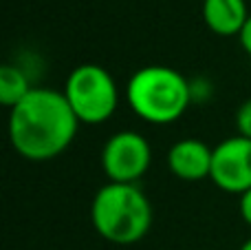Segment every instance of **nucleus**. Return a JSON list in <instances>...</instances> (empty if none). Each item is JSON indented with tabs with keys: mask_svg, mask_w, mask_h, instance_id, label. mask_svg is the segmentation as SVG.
<instances>
[{
	"mask_svg": "<svg viewBox=\"0 0 251 250\" xmlns=\"http://www.w3.org/2000/svg\"><path fill=\"white\" fill-rule=\"evenodd\" d=\"M79 128L69 100L55 89L33 87V91L9 109V142L29 162H49L62 155Z\"/></svg>",
	"mask_w": 251,
	"mask_h": 250,
	"instance_id": "1",
	"label": "nucleus"
},
{
	"mask_svg": "<svg viewBox=\"0 0 251 250\" xmlns=\"http://www.w3.org/2000/svg\"><path fill=\"white\" fill-rule=\"evenodd\" d=\"M91 221L106 242L130 246L150 233L152 204L139 184L108 182L93 197Z\"/></svg>",
	"mask_w": 251,
	"mask_h": 250,
	"instance_id": "2",
	"label": "nucleus"
},
{
	"mask_svg": "<svg viewBox=\"0 0 251 250\" xmlns=\"http://www.w3.org/2000/svg\"><path fill=\"white\" fill-rule=\"evenodd\" d=\"M126 100L143 122L170 124L176 122L192 104V84L172 66L148 64L130 75Z\"/></svg>",
	"mask_w": 251,
	"mask_h": 250,
	"instance_id": "3",
	"label": "nucleus"
},
{
	"mask_svg": "<svg viewBox=\"0 0 251 250\" xmlns=\"http://www.w3.org/2000/svg\"><path fill=\"white\" fill-rule=\"evenodd\" d=\"M79 124H101L119 106V87L113 73L95 62H84L69 73L62 91Z\"/></svg>",
	"mask_w": 251,
	"mask_h": 250,
	"instance_id": "4",
	"label": "nucleus"
},
{
	"mask_svg": "<svg viewBox=\"0 0 251 250\" xmlns=\"http://www.w3.org/2000/svg\"><path fill=\"white\" fill-rule=\"evenodd\" d=\"M152 164L150 142L137 131H119L101 149V168L108 182L137 184Z\"/></svg>",
	"mask_w": 251,
	"mask_h": 250,
	"instance_id": "5",
	"label": "nucleus"
},
{
	"mask_svg": "<svg viewBox=\"0 0 251 250\" xmlns=\"http://www.w3.org/2000/svg\"><path fill=\"white\" fill-rule=\"evenodd\" d=\"M209 180L225 193H247L251 188V140L234 135L218 142L214 146Z\"/></svg>",
	"mask_w": 251,
	"mask_h": 250,
	"instance_id": "6",
	"label": "nucleus"
},
{
	"mask_svg": "<svg viewBox=\"0 0 251 250\" xmlns=\"http://www.w3.org/2000/svg\"><path fill=\"white\" fill-rule=\"evenodd\" d=\"M214 149L199 137H183L168 151V168L181 182H203L212 175Z\"/></svg>",
	"mask_w": 251,
	"mask_h": 250,
	"instance_id": "7",
	"label": "nucleus"
},
{
	"mask_svg": "<svg viewBox=\"0 0 251 250\" xmlns=\"http://www.w3.org/2000/svg\"><path fill=\"white\" fill-rule=\"evenodd\" d=\"M201 16L212 33L223 35V38L227 35L238 38L240 29L249 18L247 0H203Z\"/></svg>",
	"mask_w": 251,
	"mask_h": 250,
	"instance_id": "8",
	"label": "nucleus"
},
{
	"mask_svg": "<svg viewBox=\"0 0 251 250\" xmlns=\"http://www.w3.org/2000/svg\"><path fill=\"white\" fill-rule=\"evenodd\" d=\"M33 91L26 73L18 64H2L0 66V104L2 106H13L22 102L29 93Z\"/></svg>",
	"mask_w": 251,
	"mask_h": 250,
	"instance_id": "9",
	"label": "nucleus"
},
{
	"mask_svg": "<svg viewBox=\"0 0 251 250\" xmlns=\"http://www.w3.org/2000/svg\"><path fill=\"white\" fill-rule=\"evenodd\" d=\"M236 128H238V135L251 140V97L236 111Z\"/></svg>",
	"mask_w": 251,
	"mask_h": 250,
	"instance_id": "10",
	"label": "nucleus"
},
{
	"mask_svg": "<svg viewBox=\"0 0 251 250\" xmlns=\"http://www.w3.org/2000/svg\"><path fill=\"white\" fill-rule=\"evenodd\" d=\"M238 211H240V217H243V221L251 228V188L247 190V193L240 195Z\"/></svg>",
	"mask_w": 251,
	"mask_h": 250,
	"instance_id": "11",
	"label": "nucleus"
},
{
	"mask_svg": "<svg viewBox=\"0 0 251 250\" xmlns=\"http://www.w3.org/2000/svg\"><path fill=\"white\" fill-rule=\"evenodd\" d=\"M238 42H240V47H243V51L247 53V56H251V13H249L247 22H245V27L238 33Z\"/></svg>",
	"mask_w": 251,
	"mask_h": 250,
	"instance_id": "12",
	"label": "nucleus"
},
{
	"mask_svg": "<svg viewBox=\"0 0 251 250\" xmlns=\"http://www.w3.org/2000/svg\"><path fill=\"white\" fill-rule=\"evenodd\" d=\"M240 250H251V237L247 239V242L243 244V246H240Z\"/></svg>",
	"mask_w": 251,
	"mask_h": 250,
	"instance_id": "13",
	"label": "nucleus"
}]
</instances>
